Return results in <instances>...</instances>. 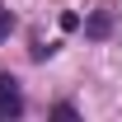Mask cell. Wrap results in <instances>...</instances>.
<instances>
[{
  "label": "cell",
  "mask_w": 122,
  "mask_h": 122,
  "mask_svg": "<svg viewBox=\"0 0 122 122\" xmlns=\"http://www.w3.org/2000/svg\"><path fill=\"white\" fill-rule=\"evenodd\" d=\"M24 113V89H19V80L14 75H5L0 71V122H10Z\"/></svg>",
  "instance_id": "1"
},
{
  "label": "cell",
  "mask_w": 122,
  "mask_h": 122,
  "mask_svg": "<svg viewBox=\"0 0 122 122\" xmlns=\"http://www.w3.org/2000/svg\"><path fill=\"white\" fill-rule=\"evenodd\" d=\"M85 28H89V38H103V33L113 28V24H108V14H94L89 24H85Z\"/></svg>",
  "instance_id": "2"
},
{
  "label": "cell",
  "mask_w": 122,
  "mask_h": 122,
  "mask_svg": "<svg viewBox=\"0 0 122 122\" xmlns=\"http://www.w3.org/2000/svg\"><path fill=\"white\" fill-rule=\"evenodd\" d=\"M10 28H14V14H10V10H5V5H0V42H5V38H10Z\"/></svg>",
  "instance_id": "3"
}]
</instances>
